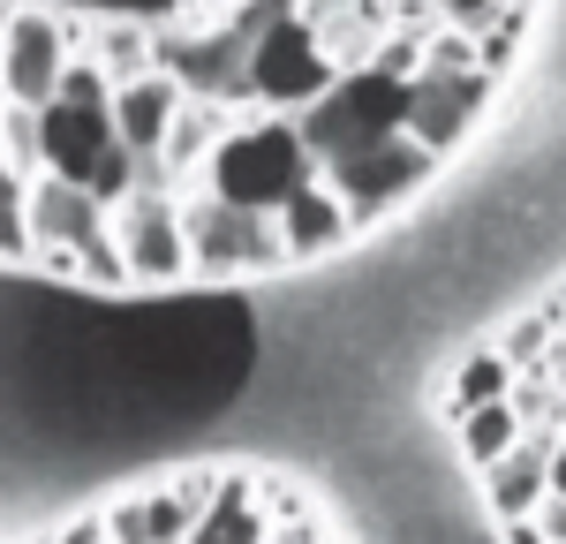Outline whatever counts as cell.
<instances>
[{
	"mask_svg": "<svg viewBox=\"0 0 566 544\" xmlns=\"http://www.w3.org/2000/svg\"><path fill=\"white\" fill-rule=\"evenodd\" d=\"M536 522H544V537H552V544H566V492H544Z\"/></svg>",
	"mask_w": 566,
	"mask_h": 544,
	"instance_id": "obj_20",
	"label": "cell"
},
{
	"mask_svg": "<svg viewBox=\"0 0 566 544\" xmlns=\"http://www.w3.org/2000/svg\"><path fill=\"white\" fill-rule=\"evenodd\" d=\"M483 477V499H491V514L499 522H514V514H536L544 492H552V431H522V447H506Z\"/></svg>",
	"mask_w": 566,
	"mask_h": 544,
	"instance_id": "obj_13",
	"label": "cell"
},
{
	"mask_svg": "<svg viewBox=\"0 0 566 544\" xmlns=\"http://www.w3.org/2000/svg\"><path fill=\"white\" fill-rule=\"evenodd\" d=\"M431 144H416L408 129H392V136H378V144H363V151H348V159H325L317 175L333 181L340 197H348V212L355 220H370V212H386V205H400L416 181L431 175Z\"/></svg>",
	"mask_w": 566,
	"mask_h": 544,
	"instance_id": "obj_6",
	"label": "cell"
},
{
	"mask_svg": "<svg viewBox=\"0 0 566 544\" xmlns=\"http://www.w3.org/2000/svg\"><path fill=\"white\" fill-rule=\"evenodd\" d=\"M483 91H491V76L461 69L453 53L423 61V76H408V136L431 144V151H453L469 136V122L483 114Z\"/></svg>",
	"mask_w": 566,
	"mask_h": 544,
	"instance_id": "obj_8",
	"label": "cell"
},
{
	"mask_svg": "<svg viewBox=\"0 0 566 544\" xmlns=\"http://www.w3.org/2000/svg\"><path fill=\"white\" fill-rule=\"evenodd\" d=\"M552 378H559V394H566V333H559V348H552V363H544Z\"/></svg>",
	"mask_w": 566,
	"mask_h": 544,
	"instance_id": "obj_25",
	"label": "cell"
},
{
	"mask_svg": "<svg viewBox=\"0 0 566 544\" xmlns=\"http://www.w3.org/2000/svg\"><path fill=\"white\" fill-rule=\"evenodd\" d=\"M431 8H446V15H491L499 0H431Z\"/></svg>",
	"mask_w": 566,
	"mask_h": 544,
	"instance_id": "obj_23",
	"label": "cell"
},
{
	"mask_svg": "<svg viewBox=\"0 0 566 544\" xmlns=\"http://www.w3.org/2000/svg\"><path fill=\"white\" fill-rule=\"evenodd\" d=\"M514 363H506V348H476V356L453 370V386H446V408L461 416V408H476V401H499V394H514Z\"/></svg>",
	"mask_w": 566,
	"mask_h": 544,
	"instance_id": "obj_16",
	"label": "cell"
},
{
	"mask_svg": "<svg viewBox=\"0 0 566 544\" xmlns=\"http://www.w3.org/2000/svg\"><path fill=\"white\" fill-rule=\"evenodd\" d=\"M106 144H122L114 129V76L98 61H69L61 91L39 106V159L61 181H91V167L106 159Z\"/></svg>",
	"mask_w": 566,
	"mask_h": 544,
	"instance_id": "obj_3",
	"label": "cell"
},
{
	"mask_svg": "<svg viewBox=\"0 0 566 544\" xmlns=\"http://www.w3.org/2000/svg\"><path fill=\"white\" fill-rule=\"evenodd\" d=\"M264 544H317V537H310V522H303V530H272Z\"/></svg>",
	"mask_w": 566,
	"mask_h": 544,
	"instance_id": "obj_24",
	"label": "cell"
},
{
	"mask_svg": "<svg viewBox=\"0 0 566 544\" xmlns=\"http://www.w3.org/2000/svg\"><path fill=\"white\" fill-rule=\"evenodd\" d=\"M453 431H461V453L476 461V469H491L506 447H522V408H514V394H499V401H476V408H461L453 416Z\"/></svg>",
	"mask_w": 566,
	"mask_h": 544,
	"instance_id": "obj_15",
	"label": "cell"
},
{
	"mask_svg": "<svg viewBox=\"0 0 566 544\" xmlns=\"http://www.w3.org/2000/svg\"><path fill=\"white\" fill-rule=\"evenodd\" d=\"M114 242H122L129 280H181V272H197V258H189V220H181V205L167 197V189H136V197H122Z\"/></svg>",
	"mask_w": 566,
	"mask_h": 544,
	"instance_id": "obj_7",
	"label": "cell"
},
{
	"mask_svg": "<svg viewBox=\"0 0 566 544\" xmlns=\"http://www.w3.org/2000/svg\"><path fill=\"white\" fill-rule=\"evenodd\" d=\"M181 220H189V258H197V272H212V280H227V272H272L287 258L272 212H242V205H227L212 189Z\"/></svg>",
	"mask_w": 566,
	"mask_h": 544,
	"instance_id": "obj_5",
	"label": "cell"
},
{
	"mask_svg": "<svg viewBox=\"0 0 566 544\" xmlns=\"http://www.w3.org/2000/svg\"><path fill=\"white\" fill-rule=\"evenodd\" d=\"M98 69H106V76H144V69H151V39L136 31V15L106 23V39H98Z\"/></svg>",
	"mask_w": 566,
	"mask_h": 544,
	"instance_id": "obj_18",
	"label": "cell"
},
{
	"mask_svg": "<svg viewBox=\"0 0 566 544\" xmlns=\"http://www.w3.org/2000/svg\"><path fill=\"white\" fill-rule=\"evenodd\" d=\"M333 76L340 69H333L325 39L310 31L303 15H272L258 39H250V53H242V91L264 98V106H310Z\"/></svg>",
	"mask_w": 566,
	"mask_h": 544,
	"instance_id": "obj_4",
	"label": "cell"
},
{
	"mask_svg": "<svg viewBox=\"0 0 566 544\" xmlns=\"http://www.w3.org/2000/svg\"><path fill=\"white\" fill-rule=\"evenodd\" d=\"M53 544H114V537H106V522H69Z\"/></svg>",
	"mask_w": 566,
	"mask_h": 544,
	"instance_id": "obj_21",
	"label": "cell"
},
{
	"mask_svg": "<svg viewBox=\"0 0 566 544\" xmlns=\"http://www.w3.org/2000/svg\"><path fill=\"white\" fill-rule=\"evenodd\" d=\"M181 106H189V84L167 76V69H144V76H122L114 84V129L122 144H136L144 159H159L167 151V136H175Z\"/></svg>",
	"mask_w": 566,
	"mask_h": 544,
	"instance_id": "obj_11",
	"label": "cell"
},
{
	"mask_svg": "<svg viewBox=\"0 0 566 544\" xmlns=\"http://www.w3.org/2000/svg\"><path fill=\"white\" fill-rule=\"evenodd\" d=\"M23 212H31V242L61 265H76L98 234H114V205H98L84 181H61V175H31Z\"/></svg>",
	"mask_w": 566,
	"mask_h": 544,
	"instance_id": "obj_10",
	"label": "cell"
},
{
	"mask_svg": "<svg viewBox=\"0 0 566 544\" xmlns=\"http://www.w3.org/2000/svg\"><path fill=\"white\" fill-rule=\"evenodd\" d=\"M552 492H566V423L552 431Z\"/></svg>",
	"mask_w": 566,
	"mask_h": 544,
	"instance_id": "obj_22",
	"label": "cell"
},
{
	"mask_svg": "<svg viewBox=\"0 0 566 544\" xmlns=\"http://www.w3.org/2000/svg\"><path fill=\"white\" fill-rule=\"evenodd\" d=\"M280 242H287V258H325V250H340L348 242V227H355V212H348V197L333 189L325 175H310L280 212Z\"/></svg>",
	"mask_w": 566,
	"mask_h": 544,
	"instance_id": "obj_12",
	"label": "cell"
},
{
	"mask_svg": "<svg viewBox=\"0 0 566 544\" xmlns=\"http://www.w3.org/2000/svg\"><path fill=\"white\" fill-rule=\"evenodd\" d=\"M499 348H506V363H514V370H544V363H552V348H559V317H552V311L514 317Z\"/></svg>",
	"mask_w": 566,
	"mask_h": 544,
	"instance_id": "obj_17",
	"label": "cell"
},
{
	"mask_svg": "<svg viewBox=\"0 0 566 544\" xmlns=\"http://www.w3.org/2000/svg\"><path fill=\"white\" fill-rule=\"evenodd\" d=\"M0 106H8V91H0Z\"/></svg>",
	"mask_w": 566,
	"mask_h": 544,
	"instance_id": "obj_27",
	"label": "cell"
},
{
	"mask_svg": "<svg viewBox=\"0 0 566 544\" xmlns=\"http://www.w3.org/2000/svg\"><path fill=\"white\" fill-rule=\"evenodd\" d=\"M69 8H106V15H167V8H189V0H69Z\"/></svg>",
	"mask_w": 566,
	"mask_h": 544,
	"instance_id": "obj_19",
	"label": "cell"
},
{
	"mask_svg": "<svg viewBox=\"0 0 566 544\" xmlns=\"http://www.w3.org/2000/svg\"><path fill=\"white\" fill-rule=\"evenodd\" d=\"M8 23H15V0H0V39H8Z\"/></svg>",
	"mask_w": 566,
	"mask_h": 544,
	"instance_id": "obj_26",
	"label": "cell"
},
{
	"mask_svg": "<svg viewBox=\"0 0 566 544\" xmlns=\"http://www.w3.org/2000/svg\"><path fill=\"white\" fill-rule=\"evenodd\" d=\"M69 23L53 15V8H15V23H8V39H0V91L15 98V106H45L61 76H69Z\"/></svg>",
	"mask_w": 566,
	"mask_h": 544,
	"instance_id": "obj_9",
	"label": "cell"
},
{
	"mask_svg": "<svg viewBox=\"0 0 566 544\" xmlns=\"http://www.w3.org/2000/svg\"><path fill=\"white\" fill-rule=\"evenodd\" d=\"M317 175V151L303 144V122H250V129H219L205 159V189L242 205V212H280L303 181Z\"/></svg>",
	"mask_w": 566,
	"mask_h": 544,
	"instance_id": "obj_1",
	"label": "cell"
},
{
	"mask_svg": "<svg viewBox=\"0 0 566 544\" xmlns=\"http://www.w3.org/2000/svg\"><path fill=\"white\" fill-rule=\"evenodd\" d=\"M264 537H272V522H264L258 492H250L242 477H219V492L205 499V514H197L189 544H264Z\"/></svg>",
	"mask_w": 566,
	"mask_h": 544,
	"instance_id": "obj_14",
	"label": "cell"
},
{
	"mask_svg": "<svg viewBox=\"0 0 566 544\" xmlns=\"http://www.w3.org/2000/svg\"><path fill=\"white\" fill-rule=\"evenodd\" d=\"M295 122H303V144L317 151V167L325 159H348L363 144L408 129V76L400 69H340Z\"/></svg>",
	"mask_w": 566,
	"mask_h": 544,
	"instance_id": "obj_2",
	"label": "cell"
}]
</instances>
